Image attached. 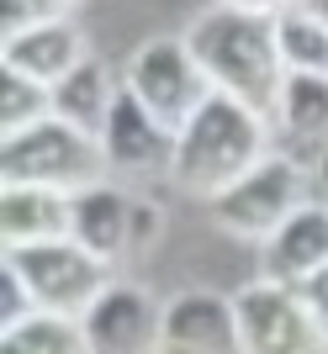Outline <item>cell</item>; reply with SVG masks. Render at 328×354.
I'll return each instance as SVG.
<instances>
[{
	"mask_svg": "<svg viewBox=\"0 0 328 354\" xmlns=\"http://www.w3.org/2000/svg\"><path fill=\"white\" fill-rule=\"evenodd\" d=\"M265 153H270V117L254 111V106H244V101H233V95H223V90H212L207 101L196 106V117L180 127L170 180L185 196L217 201Z\"/></svg>",
	"mask_w": 328,
	"mask_h": 354,
	"instance_id": "6da1fadb",
	"label": "cell"
},
{
	"mask_svg": "<svg viewBox=\"0 0 328 354\" xmlns=\"http://www.w3.org/2000/svg\"><path fill=\"white\" fill-rule=\"evenodd\" d=\"M196 64L207 69L212 90H223L233 101L254 106L275 122V101L286 85V64H281V43H275V16H254V11H201L185 27Z\"/></svg>",
	"mask_w": 328,
	"mask_h": 354,
	"instance_id": "7a4b0ae2",
	"label": "cell"
},
{
	"mask_svg": "<svg viewBox=\"0 0 328 354\" xmlns=\"http://www.w3.org/2000/svg\"><path fill=\"white\" fill-rule=\"evenodd\" d=\"M0 175H6V185H43V191L80 196L90 185H106L111 164H106V148L95 133H85L64 117H48L27 133L6 138Z\"/></svg>",
	"mask_w": 328,
	"mask_h": 354,
	"instance_id": "3957f363",
	"label": "cell"
},
{
	"mask_svg": "<svg viewBox=\"0 0 328 354\" xmlns=\"http://www.w3.org/2000/svg\"><path fill=\"white\" fill-rule=\"evenodd\" d=\"M122 85L133 90L164 127H175V133L196 117V106L212 95V80L196 64L185 37H149L143 48H133V59L122 64Z\"/></svg>",
	"mask_w": 328,
	"mask_h": 354,
	"instance_id": "277c9868",
	"label": "cell"
},
{
	"mask_svg": "<svg viewBox=\"0 0 328 354\" xmlns=\"http://www.w3.org/2000/svg\"><path fill=\"white\" fill-rule=\"evenodd\" d=\"M302 201H313L302 164L286 159V153H265L233 191H223L212 201V222H217L223 233H233V238L265 243L281 222H291V212H297Z\"/></svg>",
	"mask_w": 328,
	"mask_h": 354,
	"instance_id": "5b68a950",
	"label": "cell"
},
{
	"mask_svg": "<svg viewBox=\"0 0 328 354\" xmlns=\"http://www.w3.org/2000/svg\"><path fill=\"white\" fill-rule=\"evenodd\" d=\"M233 312L239 354H328V328L281 281H249L244 291H233Z\"/></svg>",
	"mask_w": 328,
	"mask_h": 354,
	"instance_id": "8992f818",
	"label": "cell"
},
{
	"mask_svg": "<svg viewBox=\"0 0 328 354\" xmlns=\"http://www.w3.org/2000/svg\"><path fill=\"white\" fill-rule=\"evenodd\" d=\"M6 265L27 281L32 301L43 312H80L111 286V265H101L90 249H80L75 238H53V243H27V249H6Z\"/></svg>",
	"mask_w": 328,
	"mask_h": 354,
	"instance_id": "52a82bcc",
	"label": "cell"
},
{
	"mask_svg": "<svg viewBox=\"0 0 328 354\" xmlns=\"http://www.w3.org/2000/svg\"><path fill=\"white\" fill-rule=\"evenodd\" d=\"M154 354H239V312L233 296L185 286L159 312V344Z\"/></svg>",
	"mask_w": 328,
	"mask_h": 354,
	"instance_id": "ba28073f",
	"label": "cell"
},
{
	"mask_svg": "<svg viewBox=\"0 0 328 354\" xmlns=\"http://www.w3.org/2000/svg\"><path fill=\"white\" fill-rule=\"evenodd\" d=\"M175 127H164L149 106L138 101L133 90L122 85L111 111H106V127H101V148H106V164L111 175H170L175 169Z\"/></svg>",
	"mask_w": 328,
	"mask_h": 354,
	"instance_id": "9c48e42d",
	"label": "cell"
},
{
	"mask_svg": "<svg viewBox=\"0 0 328 354\" xmlns=\"http://www.w3.org/2000/svg\"><path fill=\"white\" fill-rule=\"evenodd\" d=\"M159 312H164V301H154L143 286L111 281L80 312V323H85V339L95 354H154V344H159Z\"/></svg>",
	"mask_w": 328,
	"mask_h": 354,
	"instance_id": "30bf717a",
	"label": "cell"
},
{
	"mask_svg": "<svg viewBox=\"0 0 328 354\" xmlns=\"http://www.w3.org/2000/svg\"><path fill=\"white\" fill-rule=\"evenodd\" d=\"M318 265H328V207L323 201H302L291 212V222H281L259 243V275L281 281V286H297Z\"/></svg>",
	"mask_w": 328,
	"mask_h": 354,
	"instance_id": "8fae6325",
	"label": "cell"
},
{
	"mask_svg": "<svg viewBox=\"0 0 328 354\" xmlns=\"http://www.w3.org/2000/svg\"><path fill=\"white\" fill-rule=\"evenodd\" d=\"M69 238L80 249H90L101 265H122L133 259V196L122 185H90L75 196V217H69Z\"/></svg>",
	"mask_w": 328,
	"mask_h": 354,
	"instance_id": "7c38bea8",
	"label": "cell"
},
{
	"mask_svg": "<svg viewBox=\"0 0 328 354\" xmlns=\"http://www.w3.org/2000/svg\"><path fill=\"white\" fill-rule=\"evenodd\" d=\"M85 59H90L85 32L75 27V16L43 21V27H27V32H11L6 48H0V69L32 74V80H43V85H59L64 74H75Z\"/></svg>",
	"mask_w": 328,
	"mask_h": 354,
	"instance_id": "4fadbf2b",
	"label": "cell"
},
{
	"mask_svg": "<svg viewBox=\"0 0 328 354\" xmlns=\"http://www.w3.org/2000/svg\"><path fill=\"white\" fill-rule=\"evenodd\" d=\"M69 217H75V196H64V191L6 185V196H0V238H6V249L69 238Z\"/></svg>",
	"mask_w": 328,
	"mask_h": 354,
	"instance_id": "5bb4252c",
	"label": "cell"
},
{
	"mask_svg": "<svg viewBox=\"0 0 328 354\" xmlns=\"http://www.w3.org/2000/svg\"><path fill=\"white\" fill-rule=\"evenodd\" d=\"M275 127L307 153H328V74H286Z\"/></svg>",
	"mask_w": 328,
	"mask_h": 354,
	"instance_id": "9a60e30c",
	"label": "cell"
},
{
	"mask_svg": "<svg viewBox=\"0 0 328 354\" xmlns=\"http://www.w3.org/2000/svg\"><path fill=\"white\" fill-rule=\"evenodd\" d=\"M117 90L122 85L111 80V69H106L101 59H85L75 74H64L59 85H53V117H64V122H75V127H85V133L101 138Z\"/></svg>",
	"mask_w": 328,
	"mask_h": 354,
	"instance_id": "2e32d148",
	"label": "cell"
},
{
	"mask_svg": "<svg viewBox=\"0 0 328 354\" xmlns=\"http://www.w3.org/2000/svg\"><path fill=\"white\" fill-rule=\"evenodd\" d=\"M0 354H95V349H90L80 317L37 307L32 317L0 328Z\"/></svg>",
	"mask_w": 328,
	"mask_h": 354,
	"instance_id": "e0dca14e",
	"label": "cell"
},
{
	"mask_svg": "<svg viewBox=\"0 0 328 354\" xmlns=\"http://www.w3.org/2000/svg\"><path fill=\"white\" fill-rule=\"evenodd\" d=\"M275 43H281L286 74H328V21L307 6L275 11Z\"/></svg>",
	"mask_w": 328,
	"mask_h": 354,
	"instance_id": "ac0fdd59",
	"label": "cell"
},
{
	"mask_svg": "<svg viewBox=\"0 0 328 354\" xmlns=\"http://www.w3.org/2000/svg\"><path fill=\"white\" fill-rule=\"evenodd\" d=\"M48 117H53V85L32 80V74H16V69H0V133L16 138Z\"/></svg>",
	"mask_w": 328,
	"mask_h": 354,
	"instance_id": "d6986e66",
	"label": "cell"
},
{
	"mask_svg": "<svg viewBox=\"0 0 328 354\" xmlns=\"http://www.w3.org/2000/svg\"><path fill=\"white\" fill-rule=\"evenodd\" d=\"M80 0H0V27L6 37L11 32H27V27H43V21H64Z\"/></svg>",
	"mask_w": 328,
	"mask_h": 354,
	"instance_id": "ffe728a7",
	"label": "cell"
},
{
	"mask_svg": "<svg viewBox=\"0 0 328 354\" xmlns=\"http://www.w3.org/2000/svg\"><path fill=\"white\" fill-rule=\"evenodd\" d=\"M32 312H37V301H32L27 281L16 275V265H6L0 270V328L21 323V317H32Z\"/></svg>",
	"mask_w": 328,
	"mask_h": 354,
	"instance_id": "44dd1931",
	"label": "cell"
},
{
	"mask_svg": "<svg viewBox=\"0 0 328 354\" xmlns=\"http://www.w3.org/2000/svg\"><path fill=\"white\" fill-rule=\"evenodd\" d=\"M159 238H164V212H159V201L133 196V254L143 259V254H149Z\"/></svg>",
	"mask_w": 328,
	"mask_h": 354,
	"instance_id": "7402d4cb",
	"label": "cell"
},
{
	"mask_svg": "<svg viewBox=\"0 0 328 354\" xmlns=\"http://www.w3.org/2000/svg\"><path fill=\"white\" fill-rule=\"evenodd\" d=\"M291 291H297L302 301H307V312H313L318 323L328 328V265H318L313 275H307V281H297V286H291Z\"/></svg>",
	"mask_w": 328,
	"mask_h": 354,
	"instance_id": "603a6c76",
	"label": "cell"
},
{
	"mask_svg": "<svg viewBox=\"0 0 328 354\" xmlns=\"http://www.w3.org/2000/svg\"><path fill=\"white\" fill-rule=\"evenodd\" d=\"M217 6H228V11H254V16H275V11H286L291 0H217Z\"/></svg>",
	"mask_w": 328,
	"mask_h": 354,
	"instance_id": "cb8c5ba5",
	"label": "cell"
},
{
	"mask_svg": "<svg viewBox=\"0 0 328 354\" xmlns=\"http://www.w3.org/2000/svg\"><path fill=\"white\" fill-rule=\"evenodd\" d=\"M291 6H307L313 16H323V21H328V0H291Z\"/></svg>",
	"mask_w": 328,
	"mask_h": 354,
	"instance_id": "d4e9b609",
	"label": "cell"
}]
</instances>
